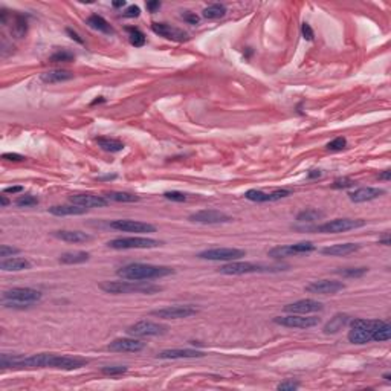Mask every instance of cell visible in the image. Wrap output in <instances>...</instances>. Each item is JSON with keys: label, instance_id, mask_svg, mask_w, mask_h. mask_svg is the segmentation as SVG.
Returning <instances> with one entry per match:
<instances>
[{"label": "cell", "instance_id": "cell-5", "mask_svg": "<svg viewBox=\"0 0 391 391\" xmlns=\"http://www.w3.org/2000/svg\"><path fill=\"white\" fill-rule=\"evenodd\" d=\"M383 321L380 319H362V318H356V319H350V325L352 330L349 331V341L352 344L356 346H364L373 341V334L376 331V328L382 324Z\"/></svg>", "mask_w": 391, "mask_h": 391}, {"label": "cell", "instance_id": "cell-41", "mask_svg": "<svg viewBox=\"0 0 391 391\" xmlns=\"http://www.w3.org/2000/svg\"><path fill=\"white\" fill-rule=\"evenodd\" d=\"M292 248H294V251H295L297 255H300V254H309V252L315 251V245H313L312 242L295 243V245H292Z\"/></svg>", "mask_w": 391, "mask_h": 391}, {"label": "cell", "instance_id": "cell-59", "mask_svg": "<svg viewBox=\"0 0 391 391\" xmlns=\"http://www.w3.org/2000/svg\"><path fill=\"white\" fill-rule=\"evenodd\" d=\"M98 179L99 181H114V179H117V175H107V176H101Z\"/></svg>", "mask_w": 391, "mask_h": 391}, {"label": "cell", "instance_id": "cell-25", "mask_svg": "<svg viewBox=\"0 0 391 391\" xmlns=\"http://www.w3.org/2000/svg\"><path fill=\"white\" fill-rule=\"evenodd\" d=\"M0 269L5 270V272H20V270L31 269V263L26 258L13 257V258H5V260L0 261Z\"/></svg>", "mask_w": 391, "mask_h": 391}, {"label": "cell", "instance_id": "cell-27", "mask_svg": "<svg viewBox=\"0 0 391 391\" xmlns=\"http://www.w3.org/2000/svg\"><path fill=\"white\" fill-rule=\"evenodd\" d=\"M350 316L347 313H337L325 325H324V333L325 334H334L340 330H343L349 322H350Z\"/></svg>", "mask_w": 391, "mask_h": 391}, {"label": "cell", "instance_id": "cell-44", "mask_svg": "<svg viewBox=\"0 0 391 391\" xmlns=\"http://www.w3.org/2000/svg\"><path fill=\"white\" fill-rule=\"evenodd\" d=\"M102 374H107V376H117V374H123L127 371V367L126 365H114V367H102L101 368Z\"/></svg>", "mask_w": 391, "mask_h": 391}, {"label": "cell", "instance_id": "cell-19", "mask_svg": "<svg viewBox=\"0 0 391 391\" xmlns=\"http://www.w3.org/2000/svg\"><path fill=\"white\" fill-rule=\"evenodd\" d=\"M71 203L83 206V208H102L108 205V200L104 196H95L89 193H81V194H72L69 197Z\"/></svg>", "mask_w": 391, "mask_h": 391}, {"label": "cell", "instance_id": "cell-28", "mask_svg": "<svg viewBox=\"0 0 391 391\" xmlns=\"http://www.w3.org/2000/svg\"><path fill=\"white\" fill-rule=\"evenodd\" d=\"M49 212L52 215H59V217H63V215H81V214H86L87 212V208H83V206H78V205H55V206H50L49 208Z\"/></svg>", "mask_w": 391, "mask_h": 391}, {"label": "cell", "instance_id": "cell-63", "mask_svg": "<svg viewBox=\"0 0 391 391\" xmlns=\"http://www.w3.org/2000/svg\"><path fill=\"white\" fill-rule=\"evenodd\" d=\"M383 379H385V380H389V379H391V374H389V373H385V374H383Z\"/></svg>", "mask_w": 391, "mask_h": 391}, {"label": "cell", "instance_id": "cell-61", "mask_svg": "<svg viewBox=\"0 0 391 391\" xmlns=\"http://www.w3.org/2000/svg\"><path fill=\"white\" fill-rule=\"evenodd\" d=\"M379 243H382V245H385V246H389V243H391V242H389L388 234H386V237H385V239H380V240H379Z\"/></svg>", "mask_w": 391, "mask_h": 391}, {"label": "cell", "instance_id": "cell-18", "mask_svg": "<svg viewBox=\"0 0 391 391\" xmlns=\"http://www.w3.org/2000/svg\"><path fill=\"white\" fill-rule=\"evenodd\" d=\"M144 347H145V344L133 337L132 338H118L107 346V349L110 352H118V353H136V352H141Z\"/></svg>", "mask_w": 391, "mask_h": 391}, {"label": "cell", "instance_id": "cell-56", "mask_svg": "<svg viewBox=\"0 0 391 391\" xmlns=\"http://www.w3.org/2000/svg\"><path fill=\"white\" fill-rule=\"evenodd\" d=\"M321 170H312L309 175H307V179H315V178H321Z\"/></svg>", "mask_w": 391, "mask_h": 391}, {"label": "cell", "instance_id": "cell-15", "mask_svg": "<svg viewBox=\"0 0 391 391\" xmlns=\"http://www.w3.org/2000/svg\"><path fill=\"white\" fill-rule=\"evenodd\" d=\"M346 289V285L337 280H316L306 286V291L309 294H318V295H334Z\"/></svg>", "mask_w": 391, "mask_h": 391}, {"label": "cell", "instance_id": "cell-53", "mask_svg": "<svg viewBox=\"0 0 391 391\" xmlns=\"http://www.w3.org/2000/svg\"><path fill=\"white\" fill-rule=\"evenodd\" d=\"M66 32H68V34H69V37H71L72 40H75L77 43H80V44H83V43H84V40H83V38H81V37H80V35H78L75 31H74V29L68 28V29H66Z\"/></svg>", "mask_w": 391, "mask_h": 391}, {"label": "cell", "instance_id": "cell-23", "mask_svg": "<svg viewBox=\"0 0 391 391\" xmlns=\"http://www.w3.org/2000/svg\"><path fill=\"white\" fill-rule=\"evenodd\" d=\"M361 249L359 243H341V245H331L324 249H321L322 255H330V257H346L350 254H355Z\"/></svg>", "mask_w": 391, "mask_h": 391}, {"label": "cell", "instance_id": "cell-9", "mask_svg": "<svg viewBox=\"0 0 391 391\" xmlns=\"http://www.w3.org/2000/svg\"><path fill=\"white\" fill-rule=\"evenodd\" d=\"M200 260H208V261H236L243 257H246L245 249H237V248H214V249H206L197 254Z\"/></svg>", "mask_w": 391, "mask_h": 391}, {"label": "cell", "instance_id": "cell-7", "mask_svg": "<svg viewBox=\"0 0 391 391\" xmlns=\"http://www.w3.org/2000/svg\"><path fill=\"white\" fill-rule=\"evenodd\" d=\"M362 227H365V220H361V218H334L316 227L315 231L321 234H340V233H347Z\"/></svg>", "mask_w": 391, "mask_h": 391}, {"label": "cell", "instance_id": "cell-10", "mask_svg": "<svg viewBox=\"0 0 391 391\" xmlns=\"http://www.w3.org/2000/svg\"><path fill=\"white\" fill-rule=\"evenodd\" d=\"M166 333V325L154 322V321H138L132 324L127 328V334L133 338H151V337H159V334Z\"/></svg>", "mask_w": 391, "mask_h": 391}, {"label": "cell", "instance_id": "cell-12", "mask_svg": "<svg viewBox=\"0 0 391 391\" xmlns=\"http://www.w3.org/2000/svg\"><path fill=\"white\" fill-rule=\"evenodd\" d=\"M199 310L193 306H169L163 309H156L151 310L150 315L160 318V319H184L196 315Z\"/></svg>", "mask_w": 391, "mask_h": 391}, {"label": "cell", "instance_id": "cell-62", "mask_svg": "<svg viewBox=\"0 0 391 391\" xmlns=\"http://www.w3.org/2000/svg\"><path fill=\"white\" fill-rule=\"evenodd\" d=\"M0 202H2V206H7L10 203V200L7 199V196H0Z\"/></svg>", "mask_w": 391, "mask_h": 391}, {"label": "cell", "instance_id": "cell-48", "mask_svg": "<svg viewBox=\"0 0 391 391\" xmlns=\"http://www.w3.org/2000/svg\"><path fill=\"white\" fill-rule=\"evenodd\" d=\"M300 386V383L298 382H294V380H286V382H282L280 385L276 386V389H280V391H294V389H297Z\"/></svg>", "mask_w": 391, "mask_h": 391}, {"label": "cell", "instance_id": "cell-45", "mask_svg": "<svg viewBox=\"0 0 391 391\" xmlns=\"http://www.w3.org/2000/svg\"><path fill=\"white\" fill-rule=\"evenodd\" d=\"M163 197L172 202H185L187 200V194H184L181 191H166V193H163Z\"/></svg>", "mask_w": 391, "mask_h": 391}, {"label": "cell", "instance_id": "cell-47", "mask_svg": "<svg viewBox=\"0 0 391 391\" xmlns=\"http://www.w3.org/2000/svg\"><path fill=\"white\" fill-rule=\"evenodd\" d=\"M19 252H20L19 248H13V246H8V245H2V246H0V257H4V258L11 257V255H16V254H19Z\"/></svg>", "mask_w": 391, "mask_h": 391}, {"label": "cell", "instance_id": "cell-37", "mask_svg": "<svg viewBox=\"0 0 391 391\" xmlns=\"http://www.w3.org/2000/svg\"><path fill=\"white\" fill-rule=\"evenodd\" d=\"M269 257L272 258H285V257H292V255H297L292 245H286V246H275L272 248L269 252H267Z\"/></svg>", "mask_w": 391, "mask_h": 391}, {"label": "cell", "instance_id": "cell-29", "mask_svg": "<svg viewBox=\"0 0 391 391\" xmlns=\"http://www.w3.org/2000/svg\"><path fill=\"white\" fill-rule=\"evenodd\" d=\"M89 258H90V254L86 251H71V252L62 254L59 261L63 264H80V263L89 261Z\"/></svg>", "mask_w": 391, "mask_h": 391}, {"label": "cell", "instance_id": "cell-26", "mask_svg": "<svg viewBox=\"0 0 391 391\" xmlns=\"http://www.w3.org/2000/svg\"><path fill=\"white\" fill-rule=\"evenodd\" d=\"M74 78V74L69 71H62V69H55V71H49L40 75V80L46 84H57V83H65Z\"/></svg>", "mask_w": 391, "mask_h": 391}, {"label": "cell", "instance_id": "cell-40", "mask_svg": "<svg viewBox=\"0 0 391 391\" xmlns=\"http://www.w3.org/2000/svg\"><path fill=\"white\" fill-rule=\"evenodd\" d=\"M74 59H75V55L72 52L62 49V50H57L55 53H52L49 57V62L50 63H68V62H72Z\"/></svg>", "mask_w": 391, "mask_h": 391}, {"label": "cell", "instance_id": "cell-32", "mask_svg": "<svg viewBox=\"0 0 391 391\" xmlns=\"http://www.w3.org/2000/svg\"><path fill=\"white\" fill-rule=\"evenodd\" d=\"M108 202H123V203H132V202H138L139 196L132 194V193H126V191H110L105 193L104 196Z\"/></svg>", "mask_w": 391, "mask_h": 391}, {"label": "cell", "instance_id": "cell-2", "mask_svg": "<svg viewBox=\"0 0 391 391\" xmlns=\"http://www.w3.org/2000/svg\"><path fill=\"white\" fill-rule=\"evenodd\" d=\"M118 276L129 282H148L157 280L175 273V269L170 266H156V264H145V263H130L118 269Z\"/></svg>", "mask_w": 391, "mask_h": 391}, {"label": "cell", "instance_id": "cell-57", "mask_svg": "<svg viewBox=\"0 0 391 391\" xmlns=\"http://www.w3.org/2000/svg\"><path fill=\"white\" fill-rule=\"evenodd\" d=\"M379 179H380V181H389V179H391V172H389V170H385L383 173L379 175Z\"/></svg>", "mask_w": 391, "mask_h": 391}, {"label": "cell", "instance_id": "cell-36", "mask_svg": "<svg viewBox=\"0 0 391 391\" xmlns=\"http://www.w3.org/2000/svg\"><path fill=\"white\" fill-rule=\"evenodd\" d=\"M126 31L129 32V40L135 47H141V46L145 44V34L141 29L133 28V26H127Z\"/></svg>", "mask_w": 391, "mask_h": 391}, {"label": "cell", "instance_id": "cell-22", "mask_svg": "<svg viewBox=\"0 0 391 391\" xmlns=\"http://www.w3.org/2000/svg\"><path fill=\"white\" fill-rule=\"evenodd\" d=\"M205 353L193 349H170L157 355L159 359H188V358H203Z\"/></svg>", "mask_w": 391, "mask_h": 391}, {"label": "cell", "instance_id": "cell-8", "mask_svg": "<svg viewBox=\"0 0 391 391\" xmlns=\"http://www.w3.org/2000/svg\"><path fill=\"white\" fill-rule=\"evenodd\" d=\"M160 245L162 243L159 240L150 237H120L107 243V246L111 249H151Z\"/></svg>", "mask_w": 391, "mask_h": 391}, {"label": "cell", "instance_id": "cell-16", "mask_svg": "<svg viewBox=\"0 0 391 391\" xmlns=\"http://www.w3.org/2000/svg\"><path fill=\"white\" fill-rule=\"evenodd\" d=\"M324 309L322 303L316 301V300H298L295 303H291L288 306H285V312L286 313H297V315H309V313H316L321 312Z\"/></svg>", "mask_w": 391, "mask_h": 391}, {"label": "cell", "instance_id": "cell-33", "mask_svg": "<svg viewBox=\"0 0 391 391\" xmlns=\"http://www.w3.org/2000/svg\"><path fill=\"white\" fill-rule=\"evenodd\" d=\"M26 31H28V22H26L25 16L16 14L14 22H13V26H11V32H13L17 38H22V37L26 35Z\"/></svg>", "mask_w": 391, "mask_h": 391}, {"label": "cell", "instance_id": "cell-6", "mask_svg": "<svg viewBox=\"0 0 391 391\" xmlns=\"http://www.w3.org/2000/svg\"><path fill=\"white\" fill-rule=\"evenodd\" d=\"M280 266H267V264H258V263H249V261H228L223 264L218 272L223 275H246V273H257V272H270V270H280Z\"/></svg>", "mask_w": 391, "mask_h": 391}, {"label": "cell", "instance_id": "cell-4", "mask_svg": "<svg viewBox=\"0 0 391 391\" xmlns=\"http://www.w3.org/2000/svg\"><path fill=\"white\" fill-rule=\"evenodd\" d=\"M41 300V292L32 288H13L4 292L5 307L26 309Z\"/></svg>", "mask_w": 391, "mask_h": 391}, {"label": "cell", "instance_id": "cell-31", "mask_svg": "<svg viewBox=\"0 0 391 391\" xmlns=\"http://www.w3.org/2000/svg\"><path fill=\"white\" fill-rule=\"evenodd\" d=\"M96 144L98 147H101L104 151L108 153H118L124 150V144L118 139H111V138H96Z\"/></svg>", "mask_w": 391, "mask_h": 391}, {"label": "cell", "instance_id": "cell-11", "mask_svg": "<svg viewBox=\"0 0 391 391\" xmlns=\"http://www.w3.org/2000/svg\"><path fill=\"white\" fill-rule=\"evenodd\" d=\"M273 322L278 325H283V327H289V328H312V327H316L321 322V319L318 316L289 313L288 316L273 318Z\"/></svg>", "mask_w": 391, "mask_h": 391}, {"label": "cell", "instance_id": "cell-39", "mask_svg": "<svg viewBox=\"0 0 391 391\" xmlns=\"http://www.w3.org/2000/svg\"><path fill=\"white\" fill-rule=\"evenodd\" d=\"M368 272V267H347V269H338L337 273L346 278H361Z\"/></svg>", "mask_w": 391, "mask_h": 391}, {"label": "cell", "instance_id": "cell-30", "mask_svg": "<svg viewBox=\"0 0 391 391\" xmlns=\"http://www.w3.org/2000/svg\"><path fill=\"white\" fill-rule=\"evenodd\" d=\"M87 25H89L90 28H93V29L102 32V34H114V32H115L114 28L110 26V23H108L104 17H101V16H98V14L90 16V17L87 19Z\"/></svg>", "mask_w": 391, "mask_h": 391}, {"label": "cell", "instance_id": "cell-50", "mask_svg": "<svg viewBox=\"0 0 391 391\" xmlns=\"http://www.w3.org/2000/svg\"><path fill=\"white\" fill-rule=\"evenodd\" d=\"M139 14H141V10H139V7H136V5L129 7V8L123 13V16H124V17H130V19L139 17Z\"/></svg>", "mask_w": 391, "mask_h": 391}, {"label": "cell", "instance_id": "cell-55", "mask_svg": "<svg viewBox=\"0 0 391 391\" xmlns=\"http://www.w3.org/2000/svg\"><path fill=\"white\" fill-rule=\"evenodd\" d=\"M20 191H23L22 187H8V188H5V193H8V194H16V193H20Z\"/></svg>", "mask_w": 391, "mask_h": 391}, {"label": "cell", "instance_id": "cell-38", "mask_svg": "<svg viewBox=\"0 0 391 391\" xmlns=\"http://www.w3.org/2000/svg\"><path fill=\"white\" fill-rule=\"evenodd\" d=\"M389 338H391V325L383 321V322L376 328V331H374V334H373V341L382 343V341H388Z\"/></svg>", "mask_w": 391, "mask_h": 391}, {"label": "cell", "instance_id": "cell-14", "mask_svg": "<svg viewBox=\"0 0 391 391\" xmlns=\"http://www.w3.org/2000/svg\"><path fill=\"white\" fill-rule=\"evenodd\" d=\"M190 221L194 223H203V225H217V223H228L233 220L228 214L217 211V209H202L197 212H193L188 215Z\"/></svg>", "mask_w": 391, "mask_h": 391}, {"label": "cell", "instance_id": "cell-52", "mask_svg": "<svg viewBox=\"0 0 391 391\" xmlns=\"http://www.w3.org/2000/svg\"><path fill=\"white\" fill-rule=\"evenodd\" d=\"M2 157L7 159V160H14V162H22V160H25V156L17 154V153H4Z\"/></svg>", "mask_w": 391, "mask_h": 391}, {"label": "cell", "instance_id": "cell-43", "mask_svg": "<svg viewBox=\"0 0 391 391\" xmlns=\"http://www.w3.org/2000/svg\"><path fill=\"white\" fill-rule=\"evenodd\" d=\"M347 147V139L346 138H337L327 144V150L328 151H340L344 150Z\"/></svg>", "mask_w": 391, "mask_h": 391}, {"label": "cell", "instance_id": "cell-21", "mask_svg": "<svg viewBox=\"0 0 391 391\" xmlns=\"http://www.w3.org/2000/svg\"><path fill=\"white\" fill-rule=\"evenodd\" d=\"M385 191L382 188H373V187H362V188H358L355 191H352L349 194L350 200L355 202V203H362V202H370V200H374L380 196H383Z\"/></svg>", "mask_w": 391, "mask_h": 391}, {"label": "cell", "instance_id": "cell-17", "mask_svg": "<svg viewBox=\"0 0 391 391\" xmlns=\"http://www.w3.org/2000/svg\"><path fill=\"white\" fill-rule=\"evenodd\" d=\"M292 194L291 190H275L272 193H264V191H260V190H248L245 193V197L251 202H258V203H263V202H275V200H280V199H285V197H289Z\"/></svg>", "mask_w": 391, "mask_h": 391}, {"label": "cell", "instance_id": "cell-42", "mask_svg": "<svg viewBox=\"0 0 391 391\" xmlns=\"http://www.w3.org/2000/svg\"><path fill=\"white\" fill-rule=\"evenodd\" d=\"M37 203H38V199H37L35 196H31V194H28V196H20V197L16 200V205L20 206V208L34 206V205H37Z\"/></svg>", "mask_w": 391, "mask_h": 391}, {"label": "cell", "instance_id": "cell-49", "mask_svg": "<svg viewBox=\"0 0 391 391\" xmlns=\"http://www.w3.org/2000/svg\"><path fill=\"white\" fill-rule=\"evenodd\" d=\"M182 19H184L187 23H190V25H199V22H200V17H199L196 13H190V11L182 13Z\"/></svg>", "mask_w": 391, "mask_h": 391}, {"label": "cell", "instance_id": "cell-20", "mask_svg": "<svg viewBox=\"0 0 391 391\" xmlns=\"http://www.w3.org/2000/svg\"><path fill=\"white\" fill-rule=\"evenodd\" d=\"M151 31L160 37H165L169 40H173V41H185L188 40V34L184 32L182 29L179 28H175L172 25H166V23H153L151 25Z\"/></svg>", "mask_w": 391, "mask_h": 391}, {"label": "cell", "instance_id": "cell-34", "mask_svg": "<svg viewBox=\"0 0 391 391\" xmlns=\"http://www.w3.org/2000/svg\"><path fill=\"white\" fill-rule=\"evenodd\" d=\"M321 218H324V212L318 211V209H304V211L298 212V215H297V221H300V223H312V221H316Z\"/></svg>", "mask_w": 391, "mask_h": 391}, {"label": "cell", "instance_id": "cell-24", "mask_svg": "<svg viewBox=\"0 0 391 391\" xmlns=\"http://www.w3.org/2000/svg\"><path fill=\"white\" fill-rule=\"evenodd\" d=\"M52 236L55 239H59L62 242L68 243H86L92 240V236L83 233V231H69V230H62V231H53Z\"/></svg>", "mask_w": 391, "mask_h": 391}, {"label": "cell", "instance_id": "cell-13", "mask_svg": "<svg viewBox=\"0 0 391 391\" xmlns=\"http://www.w3.org/2000/svg\"><path fill=\"white\" fill-rule=\"evenodd\" d=\"M110 228H114L121 233H135V234H148V233H156V228L150 223L139 221V220H129V218H121V220H114L110 223Z\"/></svg>", "mask_w": 391, "mask_h": 391}, {"label": "cell", "instance_id": "cell-1", "mask_svg": "<svg viewBox=\"0 0 391 391\" xmlns=\"http://www.w3.org/2000/svg\"><path fill=\"white\" fill-rule=\"evenodd\" d=\"M89 361L78 356H63L52 353H40L32 356L7 355L0 356V367L14 370H34V368H57V370H78L84 367Z\"/></svg>", "mask_w": 391, "mask_h": 391}, {"label": "cell", "instance_id": "cell-58", "mask_svg": "<svg viewBox=\"0 0 391 391\" xmlns=\"http://www.w3.org/2000/svg\"><path fill=\"white\" fill-rule=\"evenodd\" d=\"M7 19H8V11H7V10H2V13H0V20H2L4 25L7 23Z\"/></svg>", "mask_w": 391, "mask_h": 391}, {"label": "cell", "instance_id": "cell-60", "mask_svg": "<svg viewBox=\"0 0 391 391\" xmlns=\"http://www.w3.org/2000/svg\"><path fill=\"white\" fill-rule=\"evenodd\" d=\"M114 7H115V8H121V7H126V0H118V2H114Z\"/></svg>", "mask_w": 391, "mask_h": 391}, {"label": "cell", "instance_id": "cell-51", "mask_svg": "<svg viewBox=\"0 0 391 391\" xmlns=\"http://www.w3.org/2000/svg\"><path fill=\"white\" fill-rule=\"evenodd\" d=\"M301 34H303V37H304L307 41H312V40H313V31H312V28H310L309 23H303V26H301Z\"/></svg>", "mask_w": 391, "mask_h": 391}, {"label": "cell", "instance_id": "cell-54", "mask_svg": "<svg viewBox=\"0 0 391 391\" xmlns=\"http://www.w3.org/2000/svg\"><path fill=\"white\" fill-rule=\"evenodd\" d=\"M160 8V2L159 0H154V2H147V10L150 13H156V10Z\"/></svg>", "mask_w": 391, "mask_h": 391}, {"label": "cell", "instance_id": "cell-35", "mask_svg": "<svg viewBox=\"0 0 391 391\" xmlns=\"http://www.w3.org/2000/svg\"><path fill=\"white\" fill-rule=\"evenodd\" d=\"M227 14V7L221 5V4H214V5H209L208 8L203 10V17L205 19H209V20H214V19H220Z\"/></svg>", "mask_w": 391, "mask_h": 391}, {"label": "cell", "instance_id": "cell-3", "mask_svg": "<svg viewBox=\"0 0 391 391\" xmlns=\"http://www.w3.org/2000/svg\"><path fill=\"white\" fill-rule=\"evenodd\" d=\"M99 289L105 294L114 295H127V294H147L153 295L160 291L159 286L150 285L147 282H102L99 283Z\"/></svg>", "mask_w": 391, "mask_h": 391}, {"label": "cell", "instance_id": "cell-46", "mask_svg": "<svg viewBox=\"0 0 391 391\" xmlns=\"http://www.w3.org/2000/svg\"><path fill=\"white\" fill-rule=\"evenodd\" d=\"M353 185H355V181H352L350 178H338L337 181L333 182V188H337V190L350 188V187H353Z\"/></svg>", "mask_w": 391, "mask_h": 391}]
</instances>
